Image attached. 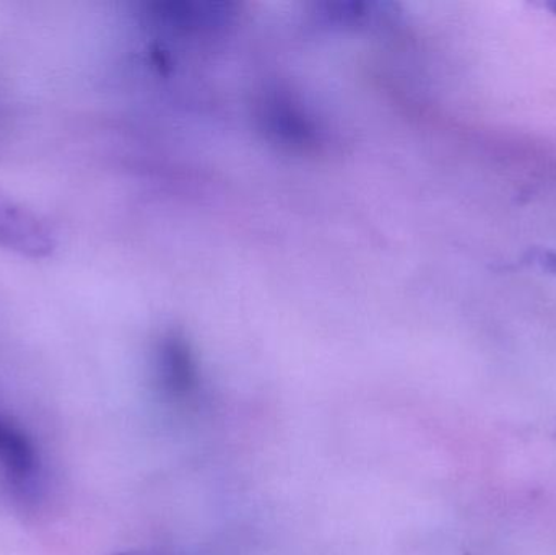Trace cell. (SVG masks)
I'll list each match as a JSON object with an SVG mask.
<instances>
[{"label":"cell","instance_id":"6da1fadb","mask_svg":"<svg viewBox=\"0 0 556 555\" xmlns=\"http://www.w3.org/2000/svg\"><path fill=\"white\" fill-rule=\"evenodd\" d=\"M156 387L163 396L172 401H182L192 396L199 387V368L186 338L168 332L156 345L155 362Z\"/></svg>","mask_w":556,"mask_h":555},{"label":"cell","instance_id":"3957f363","mask_svg":"<svg viewBox=\"0 0 556 555\" xmlns=\"http://www.w3.org/2000/svg\"><path fill=\"white\" fill-rule=\"evenodd\" d=\"M0 465L13 485L29 489L38 476L39 459L31 439L15 424L0 416Z\"/></svg>","mask_w":556,"mask_h":555},{"label":"cell","instance_id":"7a4b0ae2","mask_svg":"<svg viewBox=\"0 0 556 555\" xmlns=\"http://www.w3.org/2000/svg\"><path fill=\"white\" fill-rule=\"evenodd\" d=\"M0 244L26 256H46L54 247L51 234L28 212L0 204Z\"/></svg>","mask_w":556,"mask_h":555},{"label":"cell","instance_id":"277c9868","mask_svg":"<svg viewBox=\"0 0 556 555\" xmlns=\"http://www.w3.org/2000/svg\"><path fill=\"white\" fill-rule=\"evenodd\" d=\"M121 555H132V554H121Z\"/></svg>","mask_w":556,"mask_h":555}]
</instances>
